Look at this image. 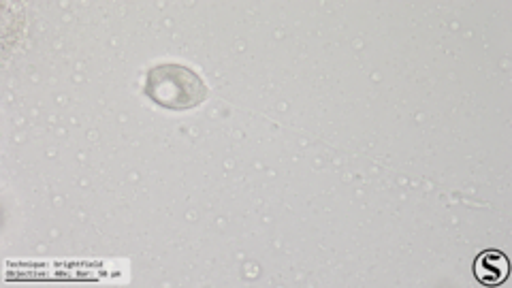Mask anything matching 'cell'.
<instances>
[{
  "label": "cell",
  "instance_id": "obj_1",
  "mask_svg": "<svg viewBox=\"0 0 512 288\" xmlns=\"http://www.w3.org/2000/svg\"><path fill=\"white\" fill-rule=\"evenodd\" d=\"M146 94L160 107L188 111L207 99V86L195 71L184 67V64L163 62L148 71Z\"/></svg>",
  "mask_w": 512,
  "mask_h": 288
},
{
  "label": "cell",
  "instance_id": "obj_2",
  "mask_svg": "<svg viewBox=\"0 0 512 288\" xmlns=\"http://www.w3.org/2000/svg\"><path fill=\"white\" fill-rule=\"evenodd\" d=\"M510 274L508 256L500 250H485L476 256L474 276L485 286H500Z\"/></svg>",
  "mask_w": 512,
  "mask_h": 288
}]
</instances>
